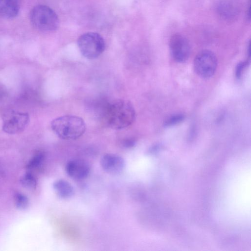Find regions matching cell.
<instances>
[{
  "label": "cell",
  "mask_w": 251,
  "mask_h": 251,
  "mask_svg": "<svg viewBox=\"0 0 251 251\" xmlns=\"http://www.w3.org/2000/svg\"><path fill=\"white\" fill-rule=\"evenodd\" d=\"M104 117L107 126L112 129L120 130L130 126L135 119V111L127 100H114L106 106Z\"/></svg>",
  "instance_id": "cell-1"
},
{
  "label": "cell",
  "mask_w": 251,
  "mask_h": 251,
  "mask_svg": "<svg viewBox=\"0 0 251 251\" xmlns=\"http://www.w3.org/2000/svg\"><path fill=\"white\" fill-rule=\"evenodd\" d=\"M51 127L60 138L75 140L80 137L86 130V124L81 117L75 115H64L53 119Z\"/></svg>",
  "instance_id": "cell-2"
},
{
  "label": "cell",
  "mask_w": 251,
  "mask_h": 251,
  "mask_svg": "<svg viewBox=\"0 0 251 251\" xmlns=\"http://www.w3.org/2000/svg\"><path fill=\"white\" fill-rule=\"evenodd\" d=\"M29 19L32 25L42 31H54L59 25V18L55 12L43 4L35 6L31 9Z\"/></svg>",
  "instance_id": "cell-3"
},
{
  "label": "cell",
  "mask_w": 251,
  "mask_h": 251,
  "mask_svg": "<svg viewBox=\"0 0 251 251\" xmlns=\"http://www.w3.org/2000/svg\"><path fill=\"white\" fill-rule=\"evenodd\" d=\"M77 43L82 55L89 59H94L100 56L105 48V43L102 37L94 32L81 35Z\"/></svg>",
  "instance_id": "cell-4"
},
{
  "label": "cell",
  "mask_w": 251,
  "mask_h": 251,
  "mask_svg": "<svg viewBox=\"0 0 251 251\" xmlns=\"http://www.w3.org/2000/svg\"><path fill=\"white\" fill-rule=\"evenodd\" d=\"M217 64V59L214 52L204 50L200 51L195 56L194 68L199 76L208 78L215 74Z\"/></svg>",
  "instance_id": "cell-5"
},
{
  "label": "cell",
  "mask_w": 251,
  "mask_h": 251,
  "mask_svg": "<svg viewBox=\"0 0 251 251\" xmlns=\"http://www.w3.org/2000/svg\"><path fill=\"white\" fill-rule=\"evenodd\" d=\"M2 130L9 134L23 131L29 122L28 113L12 110L5 112L2 115Z\"/></svg>",
  "instance_id": "cell-6"
},
{
  "label": "cell",
  "mask_w": 251,
  "mask_h": 251,
  "mask_svg": "<svg viewBox=\"0 0 251 251\" xmlns=\"http://www.w3.org/2000/svg\"><path fill=\"white\" fill-rule=\"evenodd\" d=\"M170 50L174 59L179 63L186 61L191 53V47L187 39L176 33L172 36L169 43Z\"/></svg>",
  "instance_id": "cell-7"
},
{
  "label": "cell",
  "mask_w": 251,
  "mask_h": 251,
  "mask_svg": "<svg viewBox=\"0 0 251 251\" xmlns=\"http://www.w3.org/2000/svg\"><path fill=\"white\" fill-rule=\"evenodd\" d=\"M102 169L111 175H118L125 169L126 163L121 156L112 153L104 155L100 161Z\"/></svg>",
  "instance_id": "cell-8"
},
{
  "label": "cell",
  "mask_w": 251,
  "mask_h": 251,
  "mask_svg": "<svg viewBox=\"0 0 251 251\" xmlns=\"http://www.w3.org/2000/svg\"><path fill=\"white\" fill-rule=\"evenodd\" d=\"M66 171L72 178L81 180L88 176L90 168L87 162L84 160L75 159L67 163L66 166Z\"/></svg>",
  "instance_id": "cell-9"
},
{
  "label": "cell",
  "mask_w": 251,
  "mask_h": 251,
  "mask_svg": "<svg viewBox=\"0 0 251 251\" xmlns=\"http://www.w3.org/2000/svg\"><path fill=\"white\" fill-rule=\"evenodd\" d=\"M20 5L17 0H0V18L11 19L19 14Z\"/></svg>",
  "instance_id": "cell-10"
},
{
  "label": "cell",
  "mask_w": 251,
  "mask_h": 251,
  "mask_svg": "<svg viewBox=\"0 0 251 251\" xmlns=\"http://www.w3.org/2000/svg\"><path fill=\"white\" fill-rule=\"evenodd\" d=\"M53 188L57 195L62 199H69L74 194L72 185L66 180L60 179L53 183Z\"/></svg>",
  "instance_id": "cell-11"
},
{
  "label": "cell",
  "mask_w": 251,
  "mask_h": 251,
  "mask_svg": "<svg viewBox=\"0 0 251 251\" xmlns=\"http://www.w3.org/2000/svg\"><path fill=\"white\" fill-rule=\"evenodd\" d=\"M45 159V154L42 151H39L35 154L29 160L26 164V168L28 170H33L40 168Z\"/></svg>",
  "instance_id": "cell-12"
},
{
  "label": "cell",
  "mask_w": 251,
  "mask_h": 251,
  "mask_svg": "<svg viewBox=\"0 0 251 251\" xmlns=\"http://www.w3.org/2000/svg\"><path fill=\"white\" fill-rule=\"evenodd\" d=\"M21 185L29 190H34L37 186V180L35 177L30 172L25 174L20 179Z\"/></svg>",
  "instance_id": "cell-13"
},
{
  "label": "cell",
  "mask_w": 251,
  "mask_h": 251,
  "mask_svg": "<svg viewBox=\"0 0 251 251\" xmlns=\"http://www.w3.org/2000/svg\"><path fill=\"white\" fill-rule=\"evenodd\" d=\"M15 203L16 208L20 210L26 209L29 204L28 198L25 195L17 193L14 196Z\"/></svg>",
  "instance_id": "cell-14"
},
{
  "label": "cell",
  "mask_w": 251,
  "mask_h": 251,
  "mask_svg": "<svg viewBox=\"0 0 251 251\" xmlns=\"http://www.w3.org/2000/svg\"><path fill=\"white\" fill-rule=\"evenodd\" d=\"M185 119V116L182 114H176L167 118L164 123L165 126H171L181 123Z\"/></svg>",
  "instance_id": "cell-15"
},
{
  "label": "cell",
  "mask_w": 251,
  "mask_h": 251,
  "mask_svg": "<svg viewBox=\"0 0 251 251\" xmlns=\"http://www.w3.org/2000/svg\"><path fill=\"white\" fill-rule=\"evenodd\" d=\"M249 64V61L239 62L235 68V76L238 79H240L243 74L244 69Z\"/></svg>",
  "instance_id": "cell-16"
},
{
  "label": "cell",
  "mask_w": 251,
  "mask_h": 251,
  "mask_svg": "<svg viewBox=\"0 0 251 251\" xmlns=\"http://www.w3.org/2000/svg\"><path fill=\"white\" fill-rule=\"evenodd\" d=\"M135 145V141L131 140H128L125 142L124 146L126 148H131Z\"/></svg>",
  "instance_id": "cell-17"
}]
</instances>
